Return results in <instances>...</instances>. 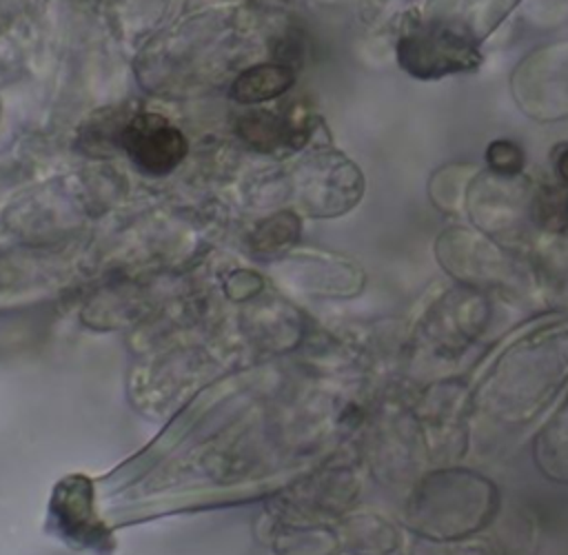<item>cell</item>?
Here are the masks:
<instances>
[{
	"label": "cell",
	"instance_id": "5b68a950",
	"mask_svg": "<svg viewBox=\"0 0 568 555\" xmlns=\"http://www.w3.org/2000/svg\"><path fill=\"white\" fill-rule=\"evenodd\" d=\"M297 231H300L297 218H295L293 213H288V211H282V213H277L275 218H268L266 222L260 224L257 238H260V244H262V246H266V249H277V246H282V244L295 242Z\"/></svg>",
	"mask_w": 568,
	"mask_h": 555
},
{
	"label": "cell",
	"instance_id": "ba28073f",
	"mask_svg": "<svg viewBox=\"0 0 568 555\" xmlns=\"http://www.w3.org/2000/svg\"><path fill=\"white\" fill-rule=\"evenodd\" d=\"M557 175L568 184V149H564L557 158Z\"/></svg>",
	"mask_w": 568,
	"mask_h": 555
},
{
	"label": "cell",
	"instance_id": "3957f363",
	"mask_svg": "<svg viewBox=\"0 0 568 555\" xmlns=\"http://www.w3.org/2000/svg\"><path fill=\"white\" fill-rule=\"evenodd\" d=\"M295 73L280 62H266L244 69L231 84V98L240 104H260L291 89Z\"/></svg>",
	"mask_w": 568,
	"mask_h": 555
},
{
	"label": "cell",
	"instance_id": "8992f818",
	"mask_svg": "<svg viewBox=\"0 0 568 555\" xmlns=\"http://www.w3.org/2000/svg\"><path fill=\"white\" fill-rule=\"evenodd\" d=\"M488 167L499 175H517L524 169V151L510 140H495L486 149Z\"/></svg>",
	"mask_w": 568,
	"mask_h": 555
},
{
	"label": "cell",
	"instance_id": "52a82bcc",
	"mask_svg": "<svg viewBox=\"0 0 568 555\" xmlns=\"http://www.w3.org/2000/svg\"><path fill=\"white\" fill-rule=\"evenodd\" d=\"M537 213L541 224L546 226H561L568 218V191L564 189H548L539 193Z\"/></svg>",
	"mask_w": 568,
	"mask_h": 555
},
{
	"label": "cell",
	"instance_id": "277c9868",
	"mask_svg": "<svg viewBox=\"0 0 568 555\" xmlns=\"http://www.w3.org/2000/svg\"><path fill=\"white\" fill-rule=\"evenodd\" d=\"M237 135L257 151H271L286 138V129L277 115L260 109L240 115Z\"/></svg>",
	"mask_w": 568,
	"mask_h": 555
},
{
	"label": "cell",
	"instance_id": "6da1fadb",
	"mask_svg": "<svg viewBox=\"0 0 568 555\" xmlns=\"http://www.w3.org/2000/svg\"><path fill=\"white\" fill-rule=\"evenodd\" d=\"M397 60L415 78L473 71L481 62L470 31L448 20L424 22L404 33L397 42Z\"/></svg>",
	"mask_w": 568,
	"mask_h": 555
},
{
	"label": "cell",
	"instance_id": "7a4b0ae2",
	"mask_svg": "<svg viewBox=\"0 0 568 555\" xmlns=\"http://www.w3.org/2000/svg\"><path fill=\"white\" fill-rule=\"evenodd\" d=\"M115 140L129 160L149 175L171 173L189 151L184 133L160 113H135L120 124Z\"/></svg>",
	"mask_w": 568,
	"mask_h": 555
}]
</instances>
